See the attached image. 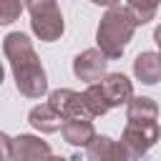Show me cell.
<instances>
[{
  "instance_id": "7a4b0ae2",
  "label": "cell",
  "mask_w": 161,
  "mask_h": 161,
  "mask_svg": "<svg viewBox=\"0 0 161 161\" xmlns=\"http://www.w3.org/2000/svg\"><path fill=\"white\" fill-rule=\"evenodd\" d=\"M138 23L133 20V15L126 10V8H108L106 15L101 18L98 23V30H96V43H98V50L108 58V60H118L126 50V45L131 43L133 33H136Z\"/></svg>"
},
{
  "instance_id": "5b68a950",
  "label": "cell",
  "mask_w": 161,
  "mask_h": 161,
  "mask_svg": "<svg viewBox=\"0 0 161 161\" xmlns=\"http://www.w3.org/2000/svg\"><path fill=\"white\" fill-rule=\"evenodd\" d=\"M48 106H50L63 121H65V118H91V113H88V108H86V101H83V93L70 91V88L50 91Z\"/></svg>"
},
{
  "instance_id": "ba28073f",
  "label": "cell",
  "mask_w": 161,
  "mask_h": 161,
  "mask_svg": "<svg viewBox=\"0 0 161 161\" xmlns=\"http://www.w3.org/2000/svg\"><path fill=\"white\" fill-rule=\"evenodd\" d=\"M98 86H101V91H103V96H106L111 108L128 103L131 96H133V86H131V80L123 73H106L98 80Z\"/></svg>"
},
{
  "instance_id": "9a60e30c",
  "label": "cell",
  "mask_w": 161,
  "mask_h": 161,
  "mask_svg": "<svg viewBox=\"0 0 161 161\" xmlns=\"http://www.w3.org/2000/svg\"><path fill=\"white\" fill-rule=\"evenodd\" d=\"M161 0H126V10L133 15V20L138 25H146L156 18V10H158Z\"/></svg>"
},
{
  "instance_id": "2e32d148",
  "label": "cell",
  "mask_w": 161,
  "mask_h": 161,
  "mask_svg": "<svg viewBox=\"0 0 161 161\" xmlns=\"http://www.w3.org/2000/svg\"><path fill=\"white\" fill-rule=\"evenodd\" d=\"M23 0H0V25H10L20 18Z\"/></svg>"
},
{
  "instance_id": "8fae6325",
  "label": "cell",
  "mask_w": 161,
  "mask_h": 161,
  "mask_svg": "<svg viewBox=\"0 0 161 161\" xmlns=\"http://www.w3.org/2000/svg\"><path fill=\"white\" fill-rule=\"evenodd\" d=\"M60 133H63L65 143H70V146H88L91 138L96 136V128H93L91 118H65L60 126Z\"/></svg>"
},
{
  "instance_id": "3957f363",
  "label": "cell",
  "mask_w": 161,
  "mask_h": 161,
  "mask_svg": "<svg viewBox=\"0 0 161 161\" xmlns=\"http://www.w3.org/2000/svg\"><path fill=\"white\" fill-rule=\"evenodd\" d=\"M25 8L30 13V28L43 43L60 40L65 30L63 13L58 8V0H25Z\"/></svg>"
},
{
  "instance_id": "e0dca14e",
  "label": "cell",
  "mask_w": 161,
  "mask_h": 161,
  "mask_svg": "<svg viewBox=\"0 0 161 161\" xmlns=\"http://www.w3.org/2000/svg\"><path fill=\"white\" fill-rule=\"evenodd\" d=\"M13 156V138L0 131V161H10Z\"/></svg>"
},
{
  "instance_id": "44dd1931",
  "label": "cell",
  "mask_w": 161,
  "mask_h": 161,
  "mask_svg": "<svg viewBox=\"0 0 161 161\" xmlns=\"http://www.w3.org/2000/svg\"><path fill=\"white\" fill-rule=\"evenodd\" d=\"M3 78H5V70H3V63H0V86H3Z\"/></svg>"
},
{
  "instance_id": "6da1fadb",
  "label": "cell",
  "mask_w": 161,
  "mask_h": 161,
  "mask_svg": "<svg viewBox=\"0 0 161 161\" xmlns=\"http://www.w3.org/2000/svg\"><path fill=\"white\" fill-rule=\"evenodd\" d=\"M3 50H5V58L10 60L15 88L25 98L45 96L48 93V75H45V68H43L30 38L25 33H10L3 40Z\"/></svg>"
},
{
  "instance_id": "5bb4252c",
  "label": "cell",
  "mask_w": 161,
  "mask_h": 161,
  "mask_svg": "<svg viewBox=\"0 0 161 161\" xmlns=\"http://www.w3.org/2000/svg\"><path fill=\"white\" fill-rule=\"evenodd\" d=\"M83 101H86V108H88L91 118H96V116H106V113L111 111V106H108V101H106V96H103L98 80H96V83H88V88L83 91Z\"/></svg>"
},
{
  "instance_id": "52a82bcc",
  "label": "cell",
  "mask_w": 161,
  "mask_h": 161,
  "mask_svg": "<svg viewBox=\"0 0 161 161\" xmlns=\"http://www.w3.org/2000/svg\"><path fill=\"white\" fill-rule=\"evenodd\" d=\"M53 156L48 141L30 136V133H20L13 138V156L10 161H48Z\"/></svg>"
},
{
  "instance_id": "7c38bea8",
  "label": "cell",
  "mask_w": 161,
  "mask_h": 161,
  "mask_svg": "<svg viewBox=\"0 0 161 161\" xmlns=\"http://www.w3.org/2000/svg\"><path fill=\"white\" fill-rule=\"evenodd\" d=\"M28 121H30V126H33L35 131H40V133H55V131H60V126H63V118H60L48 103L33 106L30 113H28Z\"/></svg>"
},
{
  "instance_id": "8992f818",
  "label": "cell",
  "mask_w": 161,
  "mask_h": 161,
  "mask_svg": "<svg viewBox=\"0 0 161 161\" xmlns=\"http://www.w3.org/2000/svg\"><path fill=\"white\" fill-rule=\"evenodd\" d=\"M106 68H108V58L98 48H88L73 58V75L78 80H86V83L101 80L106 75Z\"/></svg>"
},
{
  "instance_id": "30bf717a",
  "label": "cell",
  "mask_w": 161,
  "mask_h": 161,
  "mask_svg": "<svg viewBox=\"0 0 161 161\" xmlns=\"http://www.w3.org/2000/svg\"><path fill=\"white\" fill-rule=\"evenodd\" d=\"M133 75L146 86L158 83L161 80V53H153V50L138 53L133 60Z\"/></svg>"
},
{
  "instance_id": "ffe728a7",
  "label": "cell",
  "mask_w": 161,
  "mask_h": 161,
  "mask_svg": "<svg viewBox=\"0 0 161 161\" xmlns=\"http://www.w3.org/2000/svg\"><path fill=\"white\" fill-rule=\"evenodd\" d=\"M48 161H68V158H63V156H50Z\"/></svg>"
},
{
  "instance_id": "d6986e66",
  "label": "cell",
  "mask_w": 161,
  "mask_h": 161,
  "mask_svg": "<svg viewBox=\"0 0 161 161\" xmlns=\"http://www.w3.org/2000/svg\"><path fill=\"white\" fill-rule=\"evenodd\" d=\"M153 40H156V45H158V50H161V25L153 30Z\"/></svg>"
},
{
  "instance_id": "4fadbf2b",
  "label": "cell",
  "mask_w": 161,
  "mask_h": 161,
  "mask_svg": "<svg viewBox=\"0 0 161 161\" xmlns=\"http://www.w3.org/2000/svg\"><path fill=\"white\" fill-rule=\"evenodd\" d=\"M158 118V106L148 96H131L126 103V121H156Z\"/></svg>"
},
{
  "instance_id": "ac0fdd59",
  "label": "cell",
  "mask_w": 161,
  "mask_h": 161,
  "mask_svg": "<svg viewBox=\"0 0 161 161\" xmlns=\"http://www.w3.org/2000/svg\"><path fill=\"white\" fill-rule=\"evenodd\" d=\"M93 5H103V8H113V5H118V0H91Z\"/></svg>"
},
{
  "instance_id": "9c48e42d",
  "label": "cell",
  "mask_w": 161,
  "mask_h": 161,
  "mask_svg": "<svg viewBox=\"0 0 161 161\" xmlns=\"http://www.w3.org/2000/svg\"><path fill=\"white\" fill-rule=\"evenodd\" d=\"M86 158L88 161H126V153L118 141L111 136H93L91 143L86 146Z\"/></svg>"
},
{
  "instance_id": "277c9868",
  "label": "cell",
  "mask_w": 161,
  "mask_h": 161,
  "mask_svg": "<svg viewBox=\"0 0 161 161\" xmlns=\"http://www.w3.org/2000/svg\"><path fill=\"white\" fill-rule=\"evenodd\" d=\"M158 138H161V128L156 121H128L118 143L126 153V161H138Z\"/></svg>"
}]
</instances>
